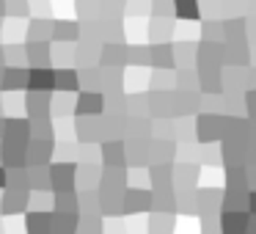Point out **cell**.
<instances>
[{
    "label": "cell",
    "mask_w": 256,
    "mask_h": 234,
    "mask_svg": "<svg viewBox=\"0 0 256 234\" xmlns=\"http://www.w3.org/2000/svg\"><path fill=\"white\" fill-rule=\"evenodd\" d=\"M50 58H52L50 42H28V44H25V61L30 64V69L50 66Z\"/></svg>",
    "instance_id": "1"
},
{
    "label": "cell",
    "mask_w": 256,
    "mask_h": 234,
    "mask_svg": "<svg viewBox=\"0 0 256 234\" xmlns=\"http://www.w3.org/2000/svg\"><path fill=\"white\" fill-rule=\"evenodd\" d=\"M56 88V69H28V91H39V94H50Z\"/></svg>",
    "instance_id": "2"
},
{
    "label": "cell",
    "mask_w": 256,
    "mask_h": 234,
    "mask_svg": "<svg viewBox=\"0 0 256 234\" xmlns=\"http://www.w3.org/2000/svg\"><path fill=\"white\" fill-rule=\"evenodd\" d=\"M28 138H30V122L28 118H8L6 130H3V140H6V144L25 146Z\"/></svg>",
    "instance_id": "3"
},
{
    "label": "cell",
    "mask_w": 256,
    "mask_h": 234,
    "mask_svg": "<svg viewBox=\"0 0 256 234\" xmlns=\"http://www.w3.org/2000/svg\"><path fill=\"white\" fill-rule=\"evenodd\" d=\"M3 91H20L28 88V69L25 66H6L3 69V83H0Z\"/></svg>",
    "instance_id": "4"
},
{
    "label": "cell",
    "mask_w": 256,
    "mask_h": 234,
    "mask_svg": "<svg viewBox=\"0 0 256 234\" xmlns=\"http://www.w3.org/2000/svg\"><path fill=\"white\" fill-rule=\"evenodd\" d=\"M52 42H78L80 39V25L78 22H69V20H52Z\"/></svg>",
    "instance_id": "5"
},
{
    "label": "cell",
    "mask_w": 256,
    "mask_h": 234,
    "mask_svg": "<svg viewBox=\"0 0 256 234\" xmlns=\"http://www.w3.org/2000/svg\"><path fill=\"white\" fill-rule=\"evenodd\" d=\"M52 36V20L34 17L28 22V42H50Z\"/></svg>",
    "instance_id": "6"
},
{
    "label": "cell",
    "mask_w": 256,
    "mask_h": 234,
    "mask_svg": "<svg viewBox=\"0 0 256 234\" xmlns=\"http://www.w3.org/2000/svg\"><path fill=\"white\" fill-rule=\"evenodd\" d=\"M56 88L58 91H78L80 72L78 69H56Z\"/></svg>",
    "instance_id": "7"
},
{
    "label": "cell",
    "mask_w": 256,
    "mask_h": 234,
    "mask_svg": "<svg viewBox=\"0 0 256 234\" xmlns=\"http://www.w3.org/2000/svg\"><path fill=\"white\" fill-rule=\"evenodd\" d=\"M102 110V94L96 91H83L78 100V113L80 116H88V113H100Z\"/></svg>",
    "instance_id": "8"
},
{
    "label": "cell",
    "mask_w": 256,
    "mask_h": 234,
    "mask_svg": "<svg viewBox=\"0 0 256 234\" xmlns=\"http://www.w3.org/2000/svg\"><path fill=\"white\" fill-rule=\"evenodd\" d=\"M6 17L12 20L30 17V0H6Z\"/></svg>",
    "instance_id": "9"
},
{
    "label": "cell",
    "mask_w": 256,
    "mask_h": 234,
    "mask_svg": "<svg viewBox=\"0 0 256 234\" xmlns=\"http://www.w3.org/2000/svg\"><path fill=\"white\" fill-rule=\"evenodd\" d=\"M174 12L182 20H198V0H174Z\"/></svg>",
    "instance_id": "10"
},
{
    "label": "cell",
    "mask_w": 256,
    "mask_h": 234,
    "mask_svg": "<svg viewBox=\"0 0 256 234\" xmlns=\"http://www.w3.org/2000/svg\"><path fill=\"white\" fill-rule=\"evenodd\" d=\"M74 6H78V14H83V17H96L100 0H74Z\"/></svg>",
    "instance_id": "11"
},
{
    "label": "cell",
    "mask_w": 256,
    "mask_h": 234,
    "mask_svg": "<svg viewBox=\"0 0 256 234\" xmlns=\"http://www.w3.org/2000/svg\"><path fill=\"white\" fill-rule=\"evenodd\" d=\"M50 12H52L50 0H34V3H30V14L39 17V20H50Z\"/></svg>",
    "instance_id": "12"
},
{
    "label": "cell",
    "mask_w": 256,
    "mask_h": 234,
    "mask_svg": "<svg viewBox=\"0 0 256 234\" xmlns=\"http://www.w3.org/2000/svg\"><path fill=\"white\" fill-rule=\"evenodd\" d=\"M122 47H110V44H108L105 47V50H102V64H118V61H122Z\"/></svg>",
    "instance_id": "13"
},
{
    "label": "cell",
    "mask_w": 256,
    "mask_h": 234,
    "mask_svg": "<svg viewBox=\"0 0 256 234\" xmlns=\"http://www.w3.org/2000/svg\"><path fill=\"white\" fill-rule=\"evenodd\" d=\"M152 8H154L157 17H166V14L174 8V3H171V0H152Z\"/></svg>",
    "instance_id": "14"
},
{
    "label": "cell",
    "mask_w": 256,
    "mask_h": 234,
    "mask_svg": "<svg viewBox=\"0 0 256 234\" xmlns=\"http://www.w3.org/2000/svg\"><path fill=\"white\" fill-rule=\"evenodd\" d=\"M6 17V0H0V20Z\"/></svg>",
    "instance_id": "15"
},
{
    "label": "cell",
    "mask_w": 256,
    "mask_h": 234,
    "mask_svg": "<svg viewBox=\"0 0 256 234\" xmlns=\"http://www.w3.org/2000/svg\"><path fill=\"white\" fill-rule=\"evenodd\" d=\"M0 182H3V168H0Z\"/></svg>",
    "instance_id": "16"
},
{
    "label": "cell",
    "mask_w": 256,
    "mask_h": 234,
    "mask_svg": "<svg viewBox=\"0 0 256 234\" xmlns=\"http://www.w3.org/2000/svg\"><path fill=\"white\" fill-rule=\"evenodd\" d=\"M0 34H3V20H0Z\"/></svg>",
    "instance_id": "17"
}]
</instances>
